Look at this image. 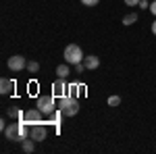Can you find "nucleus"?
I'll return each instance as SVG.
<instances>
[{
	"instance_id": "nucleus-1",
	"label": "nucleus",
	"mask_w": 156,
	"mask_h": 154,
	"mask_svg": "<svg viewBox=\"0 0 156 154\" xmlns=\"http://www.w3.org/2000/svg\"><path fill=\"white\" fill-rule=\"evenodd\" d=\"M29 129H31V125L21 119V121H15L4 127V138L11 142H23L25 138H29Z\"/></svg>"
},
{
	"instance_id": "nucleus-2",
	"label": "nucleus",
	"mask_w": 156,
	"mask_h": 154,
	"mask_svg": "<svg viewBox=\"0 0 156 154\" xmlns=\"http://www.w3.org/2000/svg\"><path fill=\"white\" fill-rule=\"evenodd\" d=\"M58 108L62 110L65 117H75L79 113V100L75 96L67 94V96H62V98H58Z\"/></svg>"
},
{
	"instance_id": "nucleus-3",
	"label": "nucleus",
	"mask_w": 156,
	"mask_h": 154,
	"mask_svg": "<svg viewBox=\"0 0 156 154\" xmlns=\"http://www.w3.org/2000/svg\"><path fill=\"white\" fill-rule=\"evenodd\" d=\"M83 50L77 46V44H69V46L65 48V60L69 63V65H77V63H83Z\"/></svg>"
},
{
	"instance_id": "nucleus-4",
	"label": "nucleus",
	"mask_w": 156,
	"mask_h": 154,
	"mask_svg": "<svg viewBox=\"0 0 156 154\" xmlns=\"http://www.w3.org/2000/svg\"><path fill=\"white\" fill-rule=\"evenodd\" d=\"M36 106L48 117V115H52L54 110H56V102H54V96L50 94V96H37V100H36Z\"/></svg>"
},
{
	"instance_id": "nucleus-5",
	"label": "nucleus",
	"mask_w": 156,
	"mask_h": 154,
	"mask_svg": "<svg viewBox=\"0 0 156 154\" xmlns=\"http://www.w3.org/2000/svg\"><path fill=\"white\" fill-rule=\"evenodd\" d=\"M25 123H29V125H37V123H44V113L40 110V108H29V110H25V117H23Z\"/></svg>"
},
{
	"instance_id": "nucleus-6",
	"label": "nucleus",
	"mask_w": 156,
	"mask_h": 154,
	"mask_svg": "<svg viewBox=\"0 0 156 154\" xmlns=\"http://www.w3.org/2000/svg\"><path fill=\"white\" fill-rule=\"evenodd\" d=\"M46 135H48V131H46V125H44V123L31 125V129H29V138H34L36 142H44Z\"/></svg>"
},
{
	"instance_id": "nucleus-7",
	"label": "nucleus",
	"mask_w": 156,
	"mask_h": 154,
	"mask_svg": "<svg viewBox=\"0 0 156 154\" xmlns=\"http://www.w3.org/2000/svg\"><path fill=\"white\" fill-rule=\"evenodd\" d=\"M6 65H9V69H11V71H23V69H27V60H25V56H21V54L11 56Z\"/></svg>"
},
{
	"instance_id": "nucleus-8",
	"label": "nucleus",
	"mask_w": 156,
	"mask_h": 154,
	"mask_svg": "<svg viewBox=\"0 0 156 154\" xmlns=\"http://www.w3.org/2000/svg\"><path fill=\"white\" fill-rule=\"evenodd\" d=\"M69 94V85L65 83V79H56V81L52 83V96L54 98H62V96H67Z\"/></svg>"
},
{
	"instance_id": "nucleus-9",
	"label": "nucleus",
	"mask_w": 156,
	"mask_h": 154,
	"mask_svg": "<svg viewBox=\"0 0 156 154\" xmlns=\"http://www.w3.org/2000/svg\"><path fill=\"white\" fill-rule=\"evenodd\" d=\"M83 65H85V69L96 71L98 67H100V59H98L96 54H90V56H85V59H83Z\"/></svg>"
},
{
	"instance_id": "nucleus-10",
	"label": "nucleus",
	"mask_w": 156,
	"mask_h": 154,
	"mask_svg": "<svg viewBox=\"0 0 156 154\" xmlns=\"http://www.w3.org/2000/svg\"><path fill=\"white\" fill-rule=\"evenodd\" d=\"M12 90H15V81H12V79H6V77H2V79H0V92L6 96V94H12Z\"/></svg>"
},
{
	"instance_id": "nucleus-11",
	"label": "nucleus",
	"mask_w": 156,
	"mask_h": 154,
	"mask_svg": "<svg viewBox=\"0 0 156 154\" xmlns=\"http://www.w3.org/2000/svg\"><path fill=\"white\" fill-rule=\"evenodd\" d=\"M9 117L15 119V121H21L25 117V110H21V108H9Z\"/></svg>"
},
{
	"instance_id": "nucleus-12",
	"label": "nucleus",
	"mask_w": 156,
	"mask_h": 154,
	"mask_svg": "<svg viewBox=\"0 0 156 154\" xmlns=\"http://www.w3.org/2000/svg\"><path fill=\"white\" fill-rule=\"evenodd\" d=\"M34 142H36V140H34V138H29V140H27V138H25L23 142V152H27V154H31L34 152V150H36V146H34Z\"/></svg>"
},
{
	"instance_id": "nucleus-13",
	"label": "nucleus",
	"mask_w": 156,
	"mask_h": 154,
	"mask_svg": "<svg viewBox=\"0 0 156 154\" xmlns=\"http://www.w3.org/2000/svg\"><path fill=\"white\" fill-rule=\"evenodd\" d=\"M69 73H71V69H69L67 65H58V67H56V77H60V79L69 77Z\"/></svg>"
},
{
	"instance_id": "nucleus-14",
	"label": "nucleus",
	"mask_w": 156,
	"mask_h": 154,
	"mask_svg": "<svg viewBox=\"0 0 156 154\" xmlns=\"http://www.w3.org/2000/svg\"><path fill=\"white\" fill-rule=\"evenodd\" d=\"M135 21H137V13H127L123 17V25H133Z\"/></svg>"
},
{
	"instance_id": "nucleus-15",
	"label": "nucleus",
	"mask_w": 156,
	"mask_h": 154,
	"mask_svg": "<svg viewBox=\"0 0 156 154\" xmlns=\"http://www.w3.org/2000/svg\"><path fill=\"white\" fill-rule=\"evenodd\" d=\"M27 71L29 73H37L40 71V63H37V60H29V63H27Z\"/></svg>"
},
{
	"instance_id": "nucleus-16",
	"label": "nucleus",
	"mask_w": 156,
	"mask_h": 154,
	"mask_svg": "<svg viewBox=\"0 0 156 154\" xmlns=\"http://www.w3.org/2000/svg\"><path fill=\"white\" fill-rule=\"evenodd\" d=\"M121 104V96H110V98H108V106H119Z\"/></svg>"
},
{
	"instance_id": "nucleus-17",
	"label": "nucleus",
	"mask_w": 156,
	"mask_h": 154,
	"mask_svg": "<svg viewBox=\"0 0 156 154\" xmlns=\"http://www.w3.org/2000/svg\"><path fill=\"white\" fill-rule=\"evenodd\" d=\"M81 2H83V6H96L100 0H81Z\"/></svg>"
},
{
	"instance_id": "nucleus-18",
	"label": "nucleus",
	"mask_w": 156,
	"mask_h": 154,
	"mask_svg": "<svg viewBox=\"0 0 156 154\" xmlns=\"http://www.w3.org/2000/svg\"><path fill=\"white\" fill-rule=\"evenodd\" d=\"M85 71V65L83 63H77V65H75V73H83Z\"/></svg>"
},
{
	"instance_id": "nucleus-19",
	"label": "nucleus",
	"mask_w": 156,
	"mask_h": 154,
	"mask_svg": "<svg viewBox=\"0 0 156 154\" xmlns=\"http://www.w3.org/2000/svg\"><path fill=\"white\" fill-rule=\"evenodd\" d=\"M127 6H140V0H125Z\"/></svg>"
},
{
	"instance_id": "nucleus-20",
	"label": "nucleus",
	"mask_w": 156,
	"mask_h": 154,
	"mask_svg": "<svg viewBox=\"0 0 156 154\" xmlns=\"http://www.w3.org/2000/svg\"><path fill=\"white\" fill-rule=\"evenodd\" d=\"M140 9H150V2L148 0H140Z\"/></svg>"
},
{
	"instance_id": "nucleus-21",
	"label": "nucleus",
	"mask_w": 156,
	"mask_h": 154,
	"mask_svg": "<svg viewBox=\"0 0 156 154\" xmlns=\"http://www.w3.org/2000/svg\"><path fill=\"white\" fill-rule=\"evenodd\" d=\"M150 13H152V15H154V17H156V0H154V2H152V4H150Z\"/></svg>"
},
{
	"instance_id": "nucleus-22",
	"label": "nucleus",
	"mask_w": 156,
	"mask_h": 154,
	"mask_svg": "<svg viewBox=\"0 0 156 154\" xmlns=\"http://www.w3.org/2000/svg\"><path fill=\"white\" fill-rule=\"evenodd\" d=\"M152 34L156 36V19H154V23H152Z\"/></svg>"
}]
</instances>
